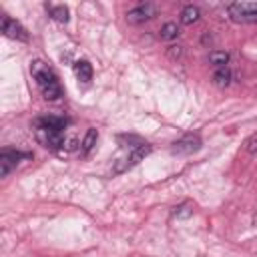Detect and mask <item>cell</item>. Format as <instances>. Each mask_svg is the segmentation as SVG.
Returning a JSON list of instances; mask_svg holds the SVG:
<instances>
[{"mask_svg":"<svg viewBox=\"0 0 257 257\" xmlns=\"http://www.w3.org/2000/svg\"><path fill=\"white\" fill-rule=\"evenodd\" d=\"M30 74L40 90V94L46 100H58L62 96V86L58 82L56 72L42 60H32L30 62Z\"/></svg>","mask_w":257,"mask_h":257,"instance_id":"6da1fadb","label":"cell"},{"mask_svg":"<svg viewBox=\"0 0 257 257\" xmlns=\"http://www.w3.org/2000/svg\"><path fill=\"white\" fill-rule=\"evenodd\" d=\"M34 137H36V141H38L42 147L52 149V151H56V149H64V143H66V139H64V131H60V128L34 126Z\"/></svg>","mask_w":257,"mask_h":257,"instance_id":"7a4b0ae2","label":"cell"},{"mask_svg":"<svg viewBox=\"0 0 257 257\" xmlns=\"http://www.w3.org/2000/svg\"><path fill=\"white\" fill-rule=\"evenodd\" d=\"M227 12L231 20L241 24L257 22V2H231L227 6Z\"/></svg>","mask_w":257,"mask_h":257,"instance_id":"3957f363","label":"cell"},{"mask_svg":"<svg viewBox=\"0 0 257 257\" xmlns=\"http://www.w3.org/2000/svg\"><path fill=\"white\" fill-rule=\"evenodd\" d=\"M201 147H203L201 137L197 133H187L171 145V153L173 155H191V153H197Z\"/></svg>","mask_w":257,"mask_h":257,"instance_id":"277c9868","label":"cell"},{"mask_svg":"<svg viewBox=\"0 0 257 257\" xmlns=\"http://www.w3.org/2000/svg\"><path fill=\"white\" fill-rule=\"evenodd\" d=\"M153 151V147L149 145V143H145V145H141V147H137V149H133L122 161H118L116 165H114V169H112V175H120V173H124V171H128L131 167H135L139 161H143L149 153Z\"/></svg>","mask_w":257,"mask_h":257,"instance_id":"5b68a950","label":"cell"},{"mask_svg":"<svg viewBox=\"0 0 257 257\" xmlns=\"http://www.w3.org/2000/svg\"><path fill=\"white\" fill-rule=\"evenodd\" d=\"M22 159H30V153H22V151H16V149H2L0 151V175L6 177L12 169H16V165L22 161Z\"/></svg>","mask_w":257,"mask_h":257,"instance_id":"8992f818","label":"cell"},{"mask_svg":"<svg viewBox=\"0 0 257 257\" xmlns=\"http://www.w3.org/2000/svg\"><path fill=\"white\" fill-rule=\"evenodd\" d=\"M2 32L6 38L18 40V42H28V30L14 18H10L8 14L2 16Z\"/></svg>","mask_w":257,"mask_h":257,"instance_id":"52a82bcc","label":"cell"},{"mask_svg":"<svg viewBox=\"0 0 257 257\" xmlns=\"http://www.w3.org/2000/svg\"><path fill=\"white\" fill-rule=\"evenodd\" d=\"M155 12H157L155 4L143 2V4H139V6H135V8H131V10L126 12V22H128V24H141V22H145V20H151V18L155 16Z\"/></svg>","mask_w":257,"mask_h":257,"instance_id":"ba28073f","label":"cell"},{"mask_svg":"<svg viewBox=\"0 0 257 257\" xmlns=\"http://www.w3.org/2000/svg\"><path fill=\"white\" fill-rule=\"evenodd\" d=\"M68 124H70V118H66V116H54V114L38 116L32 122V126H48V128H60V131H66Z\"/></svg>","mask_w":257,"mask_h":257,"instance_id":"9c48e42d","label":"cell"},{"mask_svg":"<svg viewBox=\"0 0 257 257\" xmlns=\"http://www.w3.org/2000/svg\"><path fill=\"white\" fill-rule=\"evenodd\" d=\"M74 72H76V78L82 84H88L92 80V64L88 60H76L74 62Z\"/></svg>","mask_w":257,"mask_h":257,"instance_id":"30bf717a","label":"cell"},{"mask_svg":"<svg viewBox=\"0 0 257 257\" xmlns=\"http://www.w3.org/2000/svg\"><path fill=\"white\" fill-rule=\"evenodd\" d=\"M46 10H48V16L60 24H66L68 22V8L64 4H46Z\"/></svg>","mask_w":257,"mask_h":257,"instance_id":"8fae6325","label":"cell"},{"mask_svg":"<svg viewBox=\"0 0 257 257\" xmlns=\"http://www.w3.org/2000/svg\"><path fill=\"white\" fill-rule=\"evenodd\" d=\"M96 141H98V131H96V128H88L86 135H84V139H82V143H80V153L86 157V155L94 149Z\"/></svg>","mask_w":257,"mask_h":257,"instance_id":"7c38bea8","label":"cell"},{"mask_svg":"<svg viewBox=\"0 0 257 257\" xmlns=\"http://www.w3.org/2000/svg\"><path fill=\"white\" fill-rule=\"evenodd\" d=\"M193 209H195V205H193L191 201H183V203H179L177 207H173L171 217H173V219H189V217L193 215Z\"/></svg>","mask_w":257,"mask_h":257,"instance_id":"4fadbf2b","label":"cell"},{"mask_svg":"<svg viewBox=\"0 0 257 257\" xmlns=\"http://www.w3.org/2000/svg\"><path fill=\"white\" fill-rule=\"evenodd\" d=\"M231 78H233V74H231V70H229V66H223V68H217V70L213 72V82H215L217 86H221V88H225V86H229V84H231Z\"/></svg>","mask_w":257,"mask_h":257,"instance_id":"5bb4252c","label":"cell"},{"mask_svg":"<svg viewBox=\"0 0 257 257\" xmlns=\"http://www.w3.org/2000/svg\"><path fill=\"white\" fill-rule=\"evenodd\" d=\"M199 8L197 6H193V4H187L183 10H181V22L183 24H193V22H197L199 20Z\"/></svg>","mask_w":257,"mask_h":257,"instance_id":"9a60e30c","label":"cell"},{"mask_svg":"<svg viewBox=\"0 0 257 257\" xmlns=\"http://www.w3.org/2000/svg\"><path fill=\"white\" fill-rule=\"evenodd\" d=\"M209 62L213 66H217V68H223V66L229 64V52H225V50H213L209 54Z\"/></svg>","mask_w":257,"mask_h":257,"instance_id":"2e32d148","label":"cell"},{"mask_svg":"<svg viewBox=\"0 0 257 257\" xmlns=\"http://www.w3.org/2000/svg\"><path fill=\"white\" fill-rule=\"evenodd\" d=\"M159 36H161L163 40H175V38L179 36V26H177V22H167V24H163Z\"/></svg>","mask_w":257,"mask_h":257,"instance_id":"e0dca14e","label":"cell"},{"mask_svg":"<svg viewBox=\"0 0 257 257\" xmlns=\"http://www.w3.org/2000/svg\"><path fill=\"white\" fill-rule=\"evenodd\" d=\"M118 143H120V147H128L131 151L141 147V145H145V141L141 137H137V135H118Z\"/></svg>","mask_w":257,"mask_h":257,"instance_id":"ac0fdd59","label":"cell"},{"mask_svg":"<svg viewBox=\"0 0 257 257\" xmlns=\"http://www.w3.org/2000/svg\"><path fill=\"white\" fill-rule=\"evenodd\" d=\"M181 54H183V46H179V44H171L169 48H167V56L169 58H181Z\"/></svg>","mask_w":257,"mask_h":257,"instance_id":"d6986e66","label":"cell"},{"mask_svg":"<svg viewBox=\"0 0 257 257\" xmlns=\"http://www.w3.org/2000/svg\"><path fill=\"white\" fill-rule=\"evenodd\" d=\"M203 42H205V44L211 42V36H209V34H203Z\"/></svg>","mask_w":257,"mask_h":257,"instance_id":"ffe728a7","label":"cell"}]
</instances>
